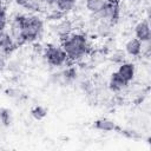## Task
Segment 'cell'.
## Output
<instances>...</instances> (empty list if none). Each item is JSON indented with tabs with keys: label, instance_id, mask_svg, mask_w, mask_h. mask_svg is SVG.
<instances>
[{
	"label": "cell",
	"instance_id": "cell-27",
	"mask_svg": "<svg viewBox=\"0 0 151 151\" xmlns=\"http://www.w3.org/2000/svg\"><path fill=\"white\" fill-rule=\"evenodd\" d=\"M4 2L5 0H0V7H4Z\"/></svg>",
	"mask_w": 151,
	"mask_h": 151
},
{
	"label": "cell",
	"instance_id": "cell-20",
	"mask_svg": "<svg viewBox=\"0 0 151 151\" xmlns=\"http://www.w3.org/2000/svg\"><path fill=\"white\" fill-rule=\"evenodd\" d=\"M5 93L7 97L15 99V100H21L22 98H25V93L19 87H8L5 90Z\"/></svg>",
	"mask_w": 151,
	"mask_h": 151
},
{
	"label": "cell",
	"instance_id": "cell-24",
	"mask_svg": "<svg viewBox=\"0 0 151 151\" xmlns=\"http://www.w3.org/2000/svg\"><path fill=\"white\" fill-rule=\"evenodd\" d=\"M6 66H7V55L0 50V72L6 70Z\"/></svg>",
	"mask_w": 151,
	"mask_h": 151
},
{
	"label": "cell",
	"instance_id": "cell-8",
	"mask_svg": "<svg viewBox=\"0 0 151 151\" xmlns=\"http://www.w3.org/2000/svg\"><path fill=\"white\" fill-rule=\"evenodd\" d=\"M124 80H126L129 84L134 79L136 76V65L130 61H124L119 65L118 70L116 71Z\"/></svg>",
	"mask_w": 151,
	"mask_h": 151
},
{
	"label": "cell",
	"instance_id": "cell-26",
	"mask_svg": "<svg viewBox=\"0 0 151 151\" xmlns=\"http://www.w3.org/2000/svg\"><path fill=\"white\" fill-rule=\"evenodd\" d=\"M25 1H26V0H15V2H17V4H19L20 6H22V5L25 4Z\"/></svg>",
	"mask_w": 151,
	"mask_h": 151
},
{
	"label": "cell",
	"instance_id": "cell-14",
	"mask_svg": "<svg viewBox=\"0 0 151 151\" xmlns=\"http://www.w3.org/2000/svg\"><path fill=\"white\" fill-rule=\"evenodd\" d=\"M112 25L105 20H99L96 24V34L100 38H107L112 33Z\"/></svg>",
	"mask_w": 151,
	"mask_h": 151
},
{
	"label": "cell",
	"instance_id": "cell-25",
	"mask_svg": "<svg viewBox=\"0 0 151 151\" xmlns=\"http://www.w3.org/2000/svg\"><path fill=\"white\" fill-rule=\"evenodd\" d=\"M40 1H41V4H44L46 6H54V4H55V0H40Z\"/></svg>",
	"mask_w": 151,
	"mask_h": 151
},
{
	"label": "cell",
	"instance_id": "cell-11",
	"mask_svg": "<svg viewBox=\"0 0 151 151\" xmlns=\"http://www.w3.org/2000/svg\"><path fill=\"white\" fill-rule=\"evenodd\" d=\"M93 127L96 130L99 131H104V132H111V131H116L119 130V127L117 126V124L109 119V118H99L97 120L93 122Z\"/></svg>",
	"mask_w": 151,
	"mask_h": 151
},
{
	"label": "cell",
	"instance_id": "cell-17",
	"mask_svg": "<svg viewBox=\"0 0 151 151\" xmlns=\"http://www.w3.org/2000/svg\"><path fill=\"white\" fill-rule=\"evenodd\" d=\"M12 111L6 107H0V125L7 127L12 124Z\"/></svg>",
	"mask_w": 151,
	"mask_h": 151
},
{
	"label": "cell",
	"instance_id": "cell-1",
	"mask_svg": "<svg viewBox=\"0 0 151 151\" xmlns=\"http://www.w3.org/2000/svg\"><path fill=\"white\" fill-rule=\"evenodd\" d=\"M61 40V47L71 61H79L90 52V42L83 33L72 32Z\"/></svg>",
	"mask_w": 151,
	"mask_h": 151
},
{
	"label": "cell",
	"instance_id": "cell-4",
	"mask_svg": "<svg viewBox=\"0 0 151 151\" xmlns=\"http://www.w3.org/2000/svg\"><path fill=\"white\" fill-rule=\"evenodd\" d=\"M119 15H120L119 0H106V5L104 6V8L98 14H96L98 20H105L110 22L112 26H114L118 22Z\"/></svg>",
	"mask_w": 151,
	"mask_h": 151
},
{
	"label": "cell",
	"instance_id": "cell-15",
	"mask_svg": "<svg viewBox=\"0 0 151 151\" xmlns=\"http://www.w3.org/2000/svg\"><path fill=\"white\" fill-rule=\"evenodd\" d=\"M106 5V0H85V7L91 14H98L104 6Z\"/></svg>",
	"mask_w": 151,
	"mask_h": 151
},
{
	"label": "cell",
	"instance_id": "cell-12",
	"mask_svg": "<svg viewBox=\"0 0 151 151\" xmlns=\"http://www.w3.org/2000/svg\"><path fill=\"white\" fill-rule=\"evenodd\" d=\"M125 53L131 57H138L142 54V41L137 38H131L125 44Z\"/></svg>",
	"mask_w": 151,
	"mask_h": 151
},
{
	"label": "cell",
	"instance_id": "cell-13",
	"mask_svg": "<svg viewBox=\"0 0 151 151\" xmlns=\"http://www.w3.org/2000/svg\"><path fill=\"white\" fill-rule=\"evenodd\" d=\"M60 76H61V85H68L72 84L77 77H78V71L74 66H68L65 70L60 71Z\"/></svg>",
	"mask_w": 151,
	"mask_h": 151
},
{
	"label": "cell",
	"instance_id": "cell-7",
	"mask_svg": "<svg viewBox=\"0 0 151 151\" xmlns=\"http://www.w3.org/2000/svg\"><path fill=\"white\" fill-rule=\"evenodd\" d=\"M18 47V45L14 42V40L12 39V37L9 35L8 32L0 31V50L8 57L9 54L13 53V51Z\"/></svg>",
	"mask_w": 151,
	"mask_h": 151
},
{
	"label": "cell",
	"instance_id": "cell-3",
	"mask_svg": "<svg viewBox=\"0 0 151 151\" xmlns=\"http://www.w3.org/2000/svg\"><path fill=\"white\" fill-rule=\"evenodd\" d=\"M42 58L45 59V61L48 65H51L53 67L64 66L68 60L67 54L65 53L63 47L57 46V45H47L46 47H44Z\"/></svg>",
	"mask_w": 151,
	"mask_h": 151
},
{
	"label": "cell",
	"instance_id": "cell-9",
	"mask_svg": "<svg viewBox=\"0 0 151 151\" xmlns=\"http://www.w3.org/2000/svg\"><path fill=\"white\" fill-rule=\"evenodd\" d=\"M109 90L113 93H118V92H122L124 91L125 88H127L129 86V83L126 80H124L117 72H113L109 79Z\"/></svg>",
	"mask_w": 151,
	"mask_h": 151
},
{
	"label": "cell",
	"instance_id": "cell-5",
	"mask_svg": "<svg viewBox=\"0 0 151 151\" xmlns=\"http://www.w3.org/2000/svg\"><path fill=\"white\" fill-rule=\"evenodd\" d=\"M25 17L24 14H15L11 20H9V35L12 37V39L14 40V42L19 46L24 45V21H25Z\"/></svg>",
	"mask_w": 151,
	"mask_h": 151
},
{
	"label": "cell",
	"instance_id": "cell-22",
	"mask_svg": "<svg viewBox=\"0 0 151 151\" xmlns=\"http://www.w3.org/2000/svg\"><path fill=\"white\" fill-rule=\"evenodd\" d=\"M8 25V15L5 7H0V31L6 29Z\"/></svg>",
	"mask_w": 151,
	"mask_h": 151
},
{
	"label": "cell",
	"instance_id": "cell-28",
	"mask_svg": "<svg viewBox=\"0 0 151 151\" xmlns=\"http://www.w3.org/2000/svg\"><path fill=\"white\" fill-rule=\"evenodd\" d=\"M0 73H1V72H0ZM0 77H1V76H0Z\"/></svg>",
	"mask_w": 151,
	"mask_h": 151
},
{
	"label": "cell",
	"instance_id": "cell-2",
	"mask_svg": "<svg viewBox=\"0 0 151 151\" xmlns=\"http://www.w3.org/2000/svg\"><path fill=\"white\" fill-rule=\"evenodd\" d=\"M44 31V22L38 15H26L25 21H24V41L25 44L27 42H33L40 38Z\"/></svg>",
	"mask_w": 151,
	"mask_h": 151
},
{
	"label": "cell",
	"instance_id": "cell-6",
	"mask_svg": "<svg viewBox=\"0 0 151 151\" xmlns=\"http://www.w3.org/2000/svg\"><path fill=\"white\" fill-rule=\"evenodd\" d=\"M52 31L60 39H64L73 32V22L70 19L64 18L59 21H55L54 25H52Z\"/></svg>",
	"mask_w": 151,
	"mask_h": 151
},
{
	"label": "cell",
	"instance_id": "cell-18",
	"mask_svg": "<svg viewBox=\"0 0 151 151\" xmlns=\"http://www.w3.org/2000/svg\"><path fill=\"white\" fill-rule=\"evenodd\" d=\"M110 60L112 63H114V64H118V65H120L122 63L126 61V53H125V51L120 50V48L114 50L111 53V55H110Z\"/></svg>",
	"mask_w": 151,
	"mask_h": 151
},
{
	"label": "cell",
	"instance_id": "cell-21",
	"mask_svg": "<svg viewBox=\"0 0 151 151\" xmlns=\"http://www.w3.org/2000/svg\"><path fill=\"white\" fill-rule=\"evenodd\" d=\"M31 114L35 120H42L47 116V110L41 105H37L31 110Z\"/></svg>",
	"mask_w": 151,
	"mask_h": 151
},
{
	"label": "cell",
	"instance_id": "cell-10",
	"mask_svg": "<svg viewBox=\"0 0 151 151\" xmlns=\"http://www.w3.org/2000/svg\"><path fill=\"white\" fill-rule=\"evenodd\" d=\"M134 35L142 42L150 41V39H151V31H150V25H149L147 20H142V21H139L134 26Z\"/></svg>",
	"mask_w": 151,
	"mask_h": 151
},
{
	"label": "cell",
	"instance_id": "cell-23",
	"mask_svg": "<svg viewBox=\"0 0 151 151\" xmlns=\"http://www.w3.org/2000/svg\"><path fill=\"white\" fill-rule=\"evenodd\" d=\"M65 15H66V14H64L63 12H60V11H58V9L55 8V9H52V11L47 14V17H46V18H47L48 20H51V21H54V22H55V21H59V20L64 19V18H65Z\"/></svg>",
	"mask_w": 151,
	"mask_h": 151
},
{
	"label": "cell",
	"instance_id": "cell-19",
	"mask_svg": "<svg viewBox=\"0 0 151 151\" xmlns=\"http://www.w3.org/2000/svg\"><path fill=\"white\" fill-rule=\"evenodd\" d=\"M21 68H22V63H21L20 59H9V60H7L6 70H8L11 73L17 74L21 71Z\"/></svg>",
	"mask_w": 151,
	"mask_h": 151
},
{
	"label": "cell",
	"instance_id": "cell-16",
	"mask_svg": "<svg viewBox=\"0 0 151 151\" xmlns=\"http://www.w3.org/2000/svg\"><path fill=\"white\" fill-rule=\"evenodd\" d=\"M76 4H77V0H55L54 6L58 11L66 14L76 7Z\"/></svg>",
	"mask_w": 151,
	"mask_h": 151
}]
</instances>
